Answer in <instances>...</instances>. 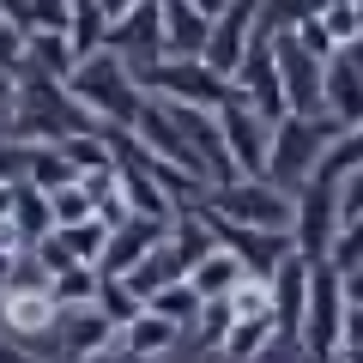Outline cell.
Listing matches in <instances>:
<instances>
[{
  "label": "cell",
  "instance_id": "obj_1",
  "mask_svg": "<svg viewBox=\"0 0 363 363\" xmlns=\"http://www.w3.org/2000/svg\"><path fill=\"white\" fill-rule=\"evenodd\" d=\"M67 91H73V104L109 133H133V121H140V109H145L140 73H133L121 55H109V49L91 55V61H79L73 79H67Z\"/></svg>",
  "mask_w": 363,
  "mask_h": 363
},
{
  "label": "cell",
  "instance_id": "obj_2",
  "mask_svg": "<svg viewBox=\"0 0 363 363\" xmlns=\"http://www.w3.org/2000/svg\"><path fill=\"white\" fill-rule=\"evenodd\" d=\"M345 272L333 267V260H315L309 272V309H303V357L309 363H339L345 357Z\"/></svg>",
  "mask_w": 363,
  "mask_h": 363
},
{
  "label": "cell",
  "instance_id": "obj_3",
  "mask_svg": "<svg viewBox=\"0 0 363 363\" xmlns=\"http://www.w3.org/2000/svg\"><path fill=\"white\" fill-rule=\"evenodd\" d=\"M140 85H145V97H157V104L206 109V116H218V109L236 97L230 79L206 67V55H188V61H182V55H164L157 67H145V73H140Z\"/></svg>",
  "mask_w": 363,
  "mask_h": 363
},
{
  "label": "cell",
  "instance_id": "obj_4",
  "mask_svg": "<svg viewBox=\"0 0 363 363\" xmlns=\"http://www.w3.org/2000/svg\"><path fill=\"white\" fill-rule=\"evenodd\" d=\"M206 212H218V218L230 224H248V230H279L291 236V224H297V194L291 188H279V182H224V188H212L206 194Z\"/></svg>",
  "mask_w": 363,
  "mask_h": 363
},
{
  "label": "cell",
  "instance_id": "obj_5",
  "mask_svg": "<svg viewBox=\"0 0 363 363\" xmlns=\"http://www.w3.org/2000/svg\"><path fill=\"white\" fill-rule=\"evenodd\" d=\"M339 140L333 121H303V116H285L272 121V157H267V182H279V188H303V182H315V169H321L327 145Z\"/></svg>",
  "mask_w": 363,
  "mask_h": 363
},
{
  "label": "cell",
  "instance_id": "obj_6",
  "mask_svg": "<svg viewBox=\"0 0 363 363\" xmlns=\"http://www.w3.org/2000/svg\"><path fill=\"white\" fill-rule=\"evenodd\" d=\"M230 91H236V104H248L255 116H267V121H285L291 116V104H285V67H279V43H272V37H255V49H248V61L236 67Z\"/></svg>",
  "mask_w": 363,
  "mask_h": 363
},
{
  "label": "cell",
  "instance_id": "obj_7",
  "mask_svg": "<svg viewBox=\"0 0 363 363\" xmlns=\"http://www.w3.org/2000/svg\"><path fill=\"white\" fill-rule=\"evenodd\" d=\"M339 230H345V218H339V188L333 182H303L297 194V224H291V242H297L303 260H327L339 242Z\"/></svg>",
  "mask_w": 363,
  "mask_h": 363
},
{
  "label": "cell",
  "instance_id": "obj_8",
  "mask_svg": "<svg viewBox=\"0 0 363 363\" xmlns=\"http://www.w3.org/2000/svg\"><path fill=\"white\" fill-rule=\"evenodd\" d=\"M200 206H206V200H200ZM206 218H212L218 248H230V255L242 260V272H248V279H260V285H267L272 272L297 255V242H291V236H279V230H248V224H230V218H218V212H206Z\"/></svg>",
  "mask_w": 363,
  "mask_h": 363
},
{
  "label": "cell",
  "instance_id": "obj_9",
  "mask_svg": "<svg viewBox=\"0 0 363 363\" xmlns=\"http://www.w3.org/2000/svg\"><path fill=\"white\" fill-rule=\"evenodd\" d=\"M218 128H224V145H230L236 176H242V182H260V176H267V157H272V121L230 97V104L218 109Z\"/></svg>",
  "mask_w": 363,
  "mask_h": 363
},
{
  "label": "cell",
  "instance_id": "obj_10",
  "mask_svg": "<svg viewBox=\"0 0 363 363\" xmlns=\"http://www.w3.org/2000/svg\"><path fill=\"white\" fill-rule=\"evenodd\" d=\"M133 140L145 145V152L157 157V164H169V169H188V176H200L206 182V164H200V152L188 145V133L176 128V116H169L157 97H145V109H140V121H133ZM212 188V182H206Z\"/></svg>",
  "mask_w": 363,
  "mask_h": 363
},
{
  "label": "cell",
  "instance_id": "obj_11",
  "mask_svg": "<svg viewBox=\"0 0 363 363\" xmlns=\"http://www.w3.org/2000/svg\"><path fill=\"white\" fill-rule=\"evenodd\" d=\"M104 49H109V55H121L133 73L157 67V61H164V6H157V0H145V6H133L128 18H116Z\"/></svg>",
  "mask_w": 363,
  "mask_h": 363
},
{
  "label": "cell",
  "instance_id": "obj_12",
  "mask_svg": "<svg viewBox=\"0 0 363 363\" xmlns=\"http://www.w3.org/2000/svg\"><path fill=\"white\" fill-rule=\"evenodd\" d=\"M272 43H279V67H285V104H291V116L321 121V116H327V67L309 61L285 30H279Z\"/></svg>",
  "mask_w": 363,
  "mask_h": 363
},
{
  "label": "cell",
  "instance_id": "obj_13",
  "mask_svg": "<svg viewBox=\"0 0 363 363\" xmlns=\"http://www.w3.org/2000/svg\"><path fill=\"white\" fill-rule=\"evenodd\" d=\"M255 25H260V0H236L224 18H212V37H206V67L212 73L236 79V67L255 49Z\"/></svg>",
  "mask_w": 363,
  "mask_h": 363
},
{
  "label": "cell",
  "instance_id": "obj_14",
  "mask_svg": "<svg viewBox=\"0 0 363 363\" xmlns=\"http://www.w3.org/2000/svg\"><path fill=\"white\" fill-rule=\"evenodd\" d=\"M309 272H315V260L291 255L285 267H279V272L267 279V291H272V327H279V339H291V345L303 339V309H309Z\"/></svg>",
  "mask_w": 363,
  "mask_h": 363
},
{
  "label": "cell",
  "instance_id": "obj_15",
  "mask_svg": "<svg viewBox=\"0 0 363 363\" xmlns=\"http://www.w3.org/2000/svg\"><path fill=\"white\" fill-rule=\"evenodd\" d=\"M169 242V224H145V218H128V224H116L109 230V248H104V279H128L133 267H140L152 248H164Z\"/></svg>",
  "mask_w": 363,
  "mask_h": 363
},
{
  "label": "cell",
  "instance_id": "obj_16",
  "mask_svg": "<svg viewBox=\"0 0 363 363\" xmlns=\"http://www.w3.org/2000/svg\"><path fill=\"white\" fill-rule=\"evenodd\" d=\"M61 345H67V357L73 363H91V357H104V351H116L121 345V327L116 321H104L97 309H73V315H61Z\"/></svg>",
  "mask_w": 363,
  "mask_h": 363
},
{
  "label": "cell",
  "instance_id": "obj_17",
  "mask_svg": "<svg viewBox=\"0 0 363 363\" xmlns=\"http://www.w3.org/2000/svg\"><path fill=\"white\" fill-rule=\"evenodd\" d=\"M327 121H333L339 133L363 128V67L351 61V55L327 61Z\"/></svg>",
  "mask_w": 363,
  "mask_h": 363
},
{
  "label": "cell",
  "instance_id": "obj_18",
  "mask_svg": "<svg viewBox=\"0 0 363 363\" xmlns=\"http://www.w3.org/2000/svg\"><path fill=\"white\" fill-rule=\"evenodd\" d=\"M61 327V309H55L49 291H6V333L18 339H37V333H55Z\"/></svg>",
  "mask_w": 363,
  "mask_h": 363
},
{
  "label": "cell",
  "instance_id": "obj_19",
  "mask_svg": "<svg viewBox=\"0 0 363 363\" xmlns=\"http://www.w3.org/2000/svg\"><path fill=\"white\" fill-rule=\"evenodd\" d=\"M164 6V55H206V37H212V18H200L188 0H157Z\"/></svg>",
  "mask_w": 363,
  "mask_h": 363
},
{
  "label": "cell",
  "instance_id": "obj_20",
  "mask_svg": "<svg viewBox=\"0 0 363 363\" xmlns=\"http://www.w3.org/2000/svg\"><path fill=\"white\" fill-rule=\"evenodd\" d=\"M128 285H133V297H140V303H152L157 291H169V285H188V260H182L176 248L164 242V248H152V255H145L140 267L128 272Z\"/></svg>",
  "mask_w": 363,
  "mask_h": 363
},
{
  "label": "cell",
  "instance_id": "obj_21",
  "mask_svg": "<svg viewBox=\"0 0 363 363\" xmlns=\"http://www.w3.org/2000/svg\"><path fill=\"white\" fill-rule=\"evenodd\" d=\"M18 230V242L25 248H37L43 236L55 230V206H49V194H43V188H30V182H18L13 188V218H6Z\"/></svg>",
  "mask_w": 363,
  "mask_h": 363
},
{
  "label": "cell",
  "instance_id": "obj_22",
  "mask_svg": "<svg viewBox=\"0 0 363 363\" xmlns=\"http://www.w3.org/2000/svg\"><path fill=\"white\" fill-rule=\"evenodd\" d=\"M242 279H248V272H242V260H236L230 248H212V255L188 272V285L200 291V303H224L236 285H242Z\"/></svg>",
  "mask_w": 363,
  "mask_h": 363
},
{
  "label": "cell",
  "instance_id": "obj_23",
  "mask_svg": "<svg viewBox=\"0 0 363 363\" xmlns=\"http://www.w3.org/2000/svg\"><path fill=\"white\" fill-rule=\"evenodd\" d=\"M169 248H176L182 260H188V272L200 267V260L218 248V236H212V218H206V206H182L176 212V224H169Z\"/></svg>",
  "mask_w": 363,
  "mask_h": 363
},
{
  "label": "cell",
  "instance_id": "obj_24",
  "mask_svg": "<svg viewBox=\"0 0 363 363\" xmlns=\"http://www.w3.org/2000/svg\"><path fill=\"white\" fill-rule=\"evenodd\" d=\"M121 194H128V212L145 218V224H176V212H182L152 176H140V169H128V164H121Z\"/></svg>",
  "mask_w": 363,
  "mask_h": 363
},
{
  "label": "cell",
  "instance_id": "obj_25",
  "mask_svg": "<svg viewBox=\"0 0 363 363\" xmlns=\"http://www.w3.org/2000/svg\"><path fill=\"white\" fill-rule=\"evenodd\" d=\"M25 182L30 188H43V194H61V188H73V182H85L73 164H67L61 145H30V164H25Z\"/></svg>",
  "mask_w": 363,
  "mask_h": 363
},
{
  "label": "cell",
  "instance_id": "obj_26",
  "mask_svg": "<svg viewBox=\"0 0 363 363\" xmlns=\"http://www.w3.org/2000/svg\"><path fill=\"white\" fill-rule=\"evenodd\" d=\"M25 67L67 85V79H73V67H79V55H73V43H67V37H25Z\"/></svg>",
  "mask_w": 363,
  "mask_h": 363
},
{
  "label": "cell",
  "instance_id": "obj_27",
  "mask_svg": "<svg viewBox=\"0 0 363 363\" xmlns=\"http://www.w3.org/2000/svg\"><path fill=\"white\" fill-rule=\"evenodd\" d=\"M97 285H104L97 267H67L61 279H49V297H55L61 315H73V309H91V303H97Z\"/></svg>",
  "mask_w": 363,
  "mask_h": 363
},
{
  "label": "cell",
  "instance_id": "obj_28",
  "mask_svg": "<svg viewBox=\"0 0 363 363\" xmlns=\"http://www.w3.org/2000/svg\"><path fill=\"white\" fill-rule=\"evenodd\" d=\"M91 309H97L104 321H116L121 333H128V327L145 315V303L133 297V285H128V279H104V285H97V303H91Z\"/></svg>",
  "mask_w": 363,
  "mask_h": 363
},
{
  "label": "cell",
  "instance_id": "obj_29",
  "mask_svg": "<svg viewBox=\"0 0 363 363\" xmlns=\"http://www.w3.org/2000/svg\"><path fill=\"white\" fill-rule=\"evenodd\" d=\"M176 333H182V327H169L164 315H152V309H145L140 321H133L128 333H121V345H128V351H140V357H164V351L176 345Z\"/></svg>",
  "mask_w": 363,
  "mask_h": 363
},
{
  "label": "cell",
  "instance_id": "obj_30",
  "mask_svg": "<svg viewBox=\"0 0 363 363\" xmlns=\"http://www.w3.org/2000/svg\"><path fill=\"white\" fill-rule=\"evenodd\" d=\"M145 309H152V315H164L169 327H182V333H188V327L200 321V309H206V303H200V291H194V285H169V291H157V297L145 303Z\"/></svg>",
  "mask_w": 363,
  "mask_h": 363
},
{
  "label": "cell",
  "instance_id": "obj_31",
  "mask_svg": "<svg viewBox=\"0 0 363 363\" xmlns=\"http://www.w3.org/2000/svg\"><path fill=\"white\" fill-rule=\"evenodd\" d=\"M351 169H363V128L339 133V140L327 145V157H321V169H315V176H321V182H333V188H339V182H345Z\"/></svg>",
  "mask_w": 363,
  "mask_h": 363
},
{
  "label": "cell",
  "instance_id": "obj_32",
  "mask_svg": "<svg viewBox=\"0 0 363 363\" xmlns=\"http://www.w3.org/2000/svg\"><path fill=\"white\" fill-rule=\"evenodd\" d=\"M272 339H279V327H272V321H236L230 339H224V357H230V363H255Z\"/></svg>",
  "mask_w": 363,
  "mask_h": 363
},
{
  "label": "cell",
  "instance_id": "obj_33",
  "mask_svg": "<svg viewBox=\"0 0 363 363\" xmlns=\"http://www.w3.org/2000/svg\"><path fill=\"white\" fill-rule=\"evenodd\" d=\"M61 242L73 248L79 267H104V248H109V224L91 218V224H73V230H61Z\"/></svg>",
  "mask_w": 363,
  "mask_h": 363
},
{
  "label": "cell",
  "instance_id": "obj_34",
  "mask_svg": "<svg viewBox=\"0 0 363 363\" xmlns=\"http://www.w3.org/2000/svg\"><path fill=\"white\" fill-rule=\"evenodd\" d=\"M321 25H327V37L339 43V55H345L351 43L363 37V13H357V0H327V6H321Z\"/></svg>",
  "mask_w": 363,
  "mask_h": 363
},
{
  "label": "cell",
  "instance_id": "obj_35",
  "mask_svg": "<svg viewBox=\"0 0 363 363\" xmlns=\"http://www.w3.org/2000/svg\"><path fill=\"white\" fill-rule=\"evenodd\" d=\"M49 206H55V230H73V224H91V218H97V200L85 194V182H73V188L49 194Z\"/></svg>",
  "mask_w": 363,
  "mask_h": 363
},
{
  "label": "cell",
  "instance_id": "obj_36",
  "mask_svg": "<svg viewBox=\"0 0 363 363\" xmlns=\"http://www.w3.org/2000/svg\"><path fill=\"white\" fill-rule=\"evenodd\" d=\"M79 0H30V37H67Z\"/></svg>",
  "mask_w": 363,
  "mask_h": 363
},
{
  "label": "cell",
  "instance_id": "obj_37",
  "mask_svg": "<svg viewBox=\"0 0 363 363\" xmlns=\"http://www.w3.org/2000/svg\"><path fill=\"white\" fill-rule=\"evenodd\" d=\"M230 309H236V321H272V291L260 279H242L230 291Z\"/></svg>",
  "mask_w": 363,
  "mask_h": 363
},
{
  "label": "cell",
  "instance_id": "obj_38",
  "mask_svg": "<svg viewBox=\"0 0 363 363\" xmlns=\"http://www.w3.org/2000/svg\"><path fill=\"white\" fill-rule=\"evenodd\" d=\"M285 37L297 43V49L309 55V61H321V67H327V61H339V43L327 37V25H321V18H303V25H297V30H285Z\"/></svg>",
  "mask_w": 363,
  "mask_h": 363
},
{
  "label": "cell",
  "instance_id": "obj_39",
  "mask_svg": "<svg viewBox=\"0 0 363 363\" xmlns=\"http://www.w3.org/2000/svg\"><path fill=\"white\" fill-rule=\"evenodd\" d=\"M230 327H236V309H230V297H224V303H206V309H200L194 333L206 339V345H218V351H224V339H230Z\"/></svg>",
  "mask_w": 363,
  "mask_h": 363
},
{
  "label": "cell",
  "instance_id": "obj_40",
  "mask_svg": "<svg viewBox=\"0 0 363 363\" xmlns=\"http://www.w3.org/2000/svg\"><path fill=\"white\" fill-rule=\"evenodd\" d=\"M327 260H333L339 272H357L363 267V218H351L345 230H339V242H333V255H327Z\"/></svg>",
  "mask_w": 363,
  "mask_h": 363
},
{
  "label": "cell",
  "instance_id": "obj_41",
  "mask_svg": "<svg viewBox=\"0 0 363 363\" xmlns=\"http://www.w3.org/2000/svg\"><path fill=\"white\" fill-rule=\"evenodd\" d=\"M18 67H25V37L13 25H0V79H13Z\"/></svg>",
  "mask_w": 363,
  "mask_h": 363
},
{
  "label": "cell",
  "instance_id": "obj_42",
  "mask_svg": "<svg viewBox=\"0 0 363 363\" xmlns=\"http://www.w3.org/2000/svg\"><path fill=\"white\" fill-rule=\"evenodd\" d=\"M339 218H363V169H351L345 182H339Z\"/></svg>",
  "mask_w": 363,
  "mask_h": 363
},
{
  "label": "cell",
  "instance_id": "obj_43",
  "mask_svg": "<svg viewBox=\"0 0 363 363\" xmlns=\"http://www.w3.org/2000/svg\"><path fill=\"white\" fill-rule=\"evenodd\" d=\"M25 164H30V145H0V188L25 182Z\"/></svg>",
  "mask_w": 363,
  "mask_h": 363
},
{
  "label": "cell",
  "instance_id": "obj_44",
  "mask_svg": "<svg viewBox=\"0 0 363 363\" xmlns=\"http://www.w3.org/2000/svg\"><path fill=\"white\" fill-rule=\"evenodd\" d=\"M0 25H13L18 37H30V0H0Z\"/></svg>",
  "mask_w": 363,
  "mask_h": 363
},
{
  "label": "cell",
  "instance_id": "obj_45",
  "mask_svg": "<svg viewBox=\"0 0 363 363\" xmlns=\"http://www.w3.org/2000/svg\"><path fill=\"white\" fill-rule=\"evenodd\" d=\"M91 363H164V357H140V351L116 345V351H104V357H91Z\"/></svg>",
  "mask_w": 363,
  "mask_h": 363
},
{
  "label": "cell",
  "instance_id": "obj_46",
  "mask_svg": "<svg viewBox=\"0 0 363 363\" xmlns=\"http://www.w3.org/2000/svg\"><path fill=\"white\" fill-rule=\"evenodd\" d=\"M188 6H194L200 18H224V13H230V6H236V0H188Z\"/></svg>",
  "mask_w": 363,
  "mask_h": 363
},
{
  "label": "cell",
  "instance_id": "obj_47",
  "mask_svg": "<svg viewBox=\"0 0 363 363\" xmlns=\"http://www.w3.org/2000/svg\"><path fill=\"white\" fill-rule=\"evenodd\" d=\"M97 6H104V18H109V25H116V18H128L133 6H145V0H97Z\"/></svg>",
  "mask_w": 363,
  "mask_h": 363
},
{
  "label": "cell",
  "instance_id": "obj_48",
  "mask_svg": "<svg viewBox=\"0 0 363 363\" xmlns=\"http://www.w3.org/2000/svg\"><path fill=\"white\" fill-rule=\"evenodd\" d=\"M345 303H351V309H363V267L345 272Z\"/></svg>",
  "mask_w": 363,
  "mask_h": 363
},
{
  "label": "cell",
  "instance_id": "obj_49",
  "mask_svg": "<svg viewBox=\"0 0 363 363\" xmlns=\"http://www.w3.org/2000/svg\"><path fill=\"white\" fill-rule=\"evenodd\" d=\"M0 363H37V357H30L25 345H6V339H0Z\"/></svg>",
  "mask_w": 363,
  "mask_h": 363
},
{
  "label": "cell",
  "instance_id": "obj_50",
  "mask_svg": "<svg viewBox=\"0 0 363 363\" xmlns=\"http://www.w3.org/2000/svg\"><path fill=\"white\" fill-rule=\"evenodd\" d=\"M13 188H18V182H13ZM13 188H0V224L13 218Z\"/></svg>",
  "mask_w": 363,
  "mask_h": 363
},
{
  "label": "cell",
  "instance_id": "obj_51",
  "mask_svg": "<svg viewBox=\"0 0 363 363\" xmlns=\"http://www.w3.org/2000/svg\"><path fill=\"white\" fill-rule=\"evenodd\" d=\"M345 55H351V61H357V67H363V37H357V43H351V49H345Z\"/></svg>",
  "mask_w": 363,
  "mask_h": 363
},
{
  "label": "cell",
  "instance_id": "obj_52",
  "mask_svg": "<svg viewBox=\"0 0 363 363\" xmlns=\"http://www.w3.org/2000/svg\"><path fill=\"white\" fill-rule=\"evenodd\" d=\"M0 333H6V285H0Z\"/></svg>",
  "mask_w": 363,
  "mask_h": 363
},
{
  "label": "cell",
  "instance_id": "obj_53",
  "mask_svg": "<svg viewBox=\"0 0 363 363\" xmlns=\"http://www.w3.org/2000/svg\"><path fill=\"white\" fill-rule=\"evenodd\" d=\"M339 363H363V351H345V357H339Z\"/></svg>",
  "mask_w": 363,
  "mask_h": 363
},
{
  "label": "cell",
  "instance_id": "obj_54",
  "mask_svg": "<svg viewBox=\"0 0 363 363\" xmlns=\"http://www.w3.org/2000/svg\"><path fill=\"white\" fill-rule=\"evenodd\" d=\"M357 13H363V0H357Z\"/></svg>",
  "mask_w": 363,
  "mask_h": 363
}]
</instances>
